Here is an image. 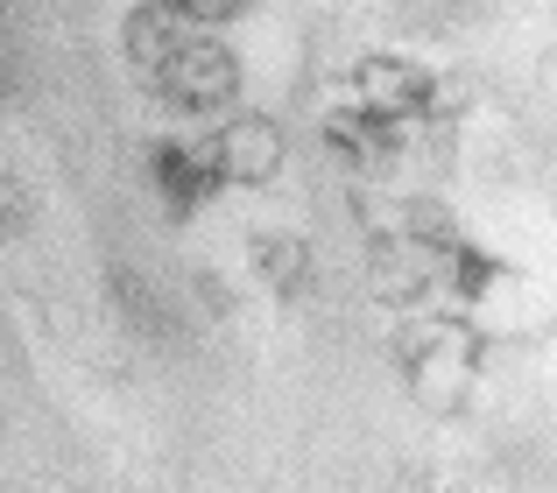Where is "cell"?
<instances>
[{
    "label": "cell",
    "instance_id": "obj_2",
    "mask_svg": "<svg viewBox=\"0 0 557 493\" xmlns=\"http://www.w3.org/2000/svg\"><path fill=\"white\" fill-rule=\"evenodd\" d=\"M156 92L177 113H226L233 92H240V56L212 36H184L170 50V64L156 71Z\"/></svg>",
    "mask_w": 557,
    "mask_h": 493
},
{
    "label": "cell",
    "instance_id": "obj_4",
    "mask_svg": "<svg viewBox=\"0 0 557 493\" xmlns=\"http://www.w3.org/2000/svg\"><path fill=\"white\" fill-rule=\"evenodd\" d=\"M121 42H127V64H135L141 78H156V71L170 64V50L184 42V22H177V14H163V8H149V0H141V8L127 14Z\"/></svg>",
    "mask_w": 557,
    "mask_h": 493
},
{
    "label": "cell",
    "instance_id": "obj_13",
    "mask_svg": "<svg viewBox=\"0 0 557 493\" xmlns=\"http://www.w3.org/2000/svg\"><path fill=\"white\" fill-rule=\"evenodd\" d=\"M149 8H163V14H184V8H190V0H149Z\"/></svg>",
    "mask_w": 557,
    "mask_h": 493
},
{
    "label": "cell",
    "instance_id": "obj_10",
    "mask_svg": "<svg viewBox=\"0 0 557 493\" xmlns=\"http://www.w3.org/2000/svg\"><path fill=\"white\" fill-rule=\"evenodd\" d=\"M374 289L388 303H417L423 296V261L403 254V240H374Z\"/></svg>",
    "mask_w": 557,
    "mask_h": 493
},
{
    "label": "cell",
    "instance_id": "obj_7",
    "mask_svg": "<svg viewBox=\"0 0 557 493\" xmlns=\"http://www.w3.org/2000/svg\"><path fill=\"white\" fill-rule=\"evenodd\" d=\"M255 268H261V282H269L275 296H304V289H311V246L289 240V233H261L255 240Z\"/></svg>",
    "mask_w": 557,
    "mask_h": 493
},
{
    "label": "cell",
    "instance_id": "obj_8",
    "mask_svg": "<svg viewBox=\"0 0 557 493\" xmlns=\"http://www.w3.org/2000/svg\"><path fill=\"white\" fill-rule=\"evenodd\" d=\"M107 289H113V303H121V317L141 331V339H177V317L163 311V296H156L149 282H141L135 268H113L107 275Z\"/></svg>",
    "mask_w": 557,
    "mask_h": 493
},
{
    "label": "cell",
    "instance_id": "obj_5",
    "mask_svg": "<svg viewBox=\"0 0 557 493\" xmlns=\"http://www.w3.org/2000/svg\"><path fill=\"white\" fill-rule=\"evenodd\" d=\"M325 141L332 155H346V163H381V155H395V121L388 113H332L325 121Z\"/></svg>",
    "mask_w": 557,
    "mask_h": 493
},
{
    "label": "cell",
    "instance_id": "obj_6",
    "mask_svg": "<svg viewBox=\"0 0 557 493\" xmlns=\"http://www.w3.org/2000/svg\"><path fill=\"white\" fill-rule=\"evenodd\" d=\"M149 169H156V184H163V198H170V212H184L198 205V198H212L219 184H212V169L198 163L190 149H177V141H163V149H149Z\"/></svg>",
    "mask_w": 557,
    "mask_h": 493
},
{
    "label": "cell",
    "instance_id": "obj_9",
    "mask_svg": "<svg viewBox=\"0 0 557 493\" xmlns=\"http://www.w3.org/2000/svg\"><path fill=\"white\" fill-rule=\"evenodd\" d=\"M403 233H409V246H431V254H459V246H466L459 219H451L437 198H409V205H403Z\"/></svg>",
    "mask_w": 557,
    "mask_h": 493
},
{
    "label": "cell",
    "instance_id": "obj_11",
    "mask_svg": "<svg viewBox=\"0 0 557 493\" xmlns=\"http://www.w3.org/2000/svg\"><path fill=\"white\" fill-rule=\"evenodd\" d=\"M445 261H451V289H459V303H473L480 289H487L494 275H502L487 254H473V246H459V254H445Z\"/></svg>",
    "mask_w": 557,
    "mask_h": 493
},
{
    "label": "cell",
    "instance_id": "obj_1",
    "mask_svg": "<svg viewBox=\"0 0 557 493\" xmlns=\"http://www.w3.org/2000/svg\"><path fill=\"white\" fill-rule=\"evenodd\" d=\"M205 169H212V184L226 191V184H275L283 177V155H289V141H283V127L269 121V113H233V121H219V135H205L198 149Z\"/></svg>",
    "mask_w": 557,
    "mask_h": 493
},
{
    "label": "cell",
    "instance_id": "obj_3",
    "mask_svg": "<svg viewBox=\"0 0 557 493\" xmlns=\"http://www.w3.org/2000/svg\"><path fill=\"white\" fill-rule=\"evenodd\" d=\"M360 92H368L374 113H388V121H403V113H423V99H431V71L409 64V56H360Z\"/></svg>",
    "mask_w": 557,
    "mask_h": 493
},
{
    "label": "cell",
    "instance_id": "obj_12",
    "mask_svg": "<svg viewBox=\"0 0 557 493\" xmlns=\"http://www.w3.org/2000/svg\"><path fill=\"white\" fill-rule=\"evenodd\" d=\"M240 8H247V0H190L184 14H190V22H233Z\"/></svg>",
    "mask_w": 557,
    "mask_h": 493
}]
</instances>
